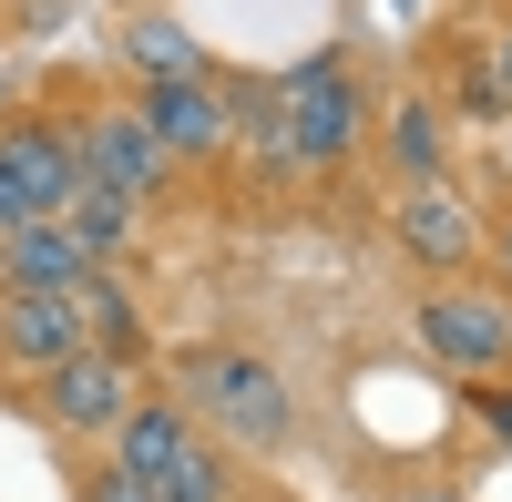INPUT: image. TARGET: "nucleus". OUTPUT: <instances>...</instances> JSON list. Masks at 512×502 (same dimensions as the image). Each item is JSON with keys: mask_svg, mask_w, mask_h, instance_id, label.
I'll return each mask as SVG.
<instances>
[{"mask_svg": "<svg viewBox=\"0 0 512 502\" xmlns=\"http://www.w3.org/2000/svg\"><path fill=\"white\" fill-rule=\"evenodd\" d=\"M379 62L359 41H318L308 62L256 72L246 82V154H236V195L246 205H308L318 185H349L369 164V123H379Z\"/></svg>", "mask_w": 512, "mask_h": 502, "instance_id": "f257e3e1", "label": "nucleus"}, {"mask_svg": "<svg viewBox=\"0 0 512 502\" xmlns=\"http://www.w3.org/2000/svg\"><path fill=\"white\" fill-rule=\"evenodd\" d=\"M154 380L195 410L205 441H226L236 462L277 472L297 441H308V410H297V380L256 349V339H175L154 349Z\"/></svg>", "mask_w": 512, "mask_h": 502, "instance_id": "f03ea898", "label": "nucleus"}, {"mask_svg": "<svg viewBox=\"0 0 512 502\" xmlns=\"http://www.w3.org/2000/svg\"><path fill=\"white\" fill-rule=\"evenodd\" d=\"M62 103H72V144H82V185H113V195H134V205H154L164 226L195 205V185H185V164L164 154V134H154V113L123 93L113 72H62Z\"/></svg>", "mask_w": 512, "mask_h": 502, "instance_id": "7ed1b4c3", "label": "nucleus"}, {"mask_svg": "<svg viewBox=\"0 0 512 502\" xmlns=\"http://www.w3.org/2000/svg\"><path fill=\"white\" fill-rule=\"evenodd\" d=\"M82 185V144H72V103H62V72L21 82L0 103V226H31V216H62Z\"/></svg>", "mask_w": 512, "mask_h": 502, "instance_id": "20e7f679", "label": "nucleus"}, {"mask_svg": "<svg viewBox=\"0 0 512 502\" xmlns=\"http://www.w3.org/2000/svg\"><path fill=\"white\" fill-rule=\"evenodd\" d=\"M410 349L431 359L451 390L512 380V298L492 277H431V287H410Z\"/></svg>", "mask_w": 512, "mask_h": 502, "instance_id": "39448f33", "label": "nucleus"}, {"mask_svg": "<svg viewBox=\"0 0 512 502\" xmlns=\"http://www.w3.org/2000/svg\"><path fill=\"white\" fill-rule=\"evenodd\" d=\"M246 62H216L205 82H154V93H134L154 113V134L164 154L185 164V185L195 195H236V154H246Z\"/></svg>", "mask_w": 512, "mask_h": 502, "instance_id": "423d86ee", "label": "nucleus"}, {"mask_svg": "<svg viewBox=\"0 0 512 502\" xmlns=\"http://www.w3.org/2000/svg\"><path fill=\"white\" fill-rule=\"evenodd\" d=\"M144 390H154V359L82 349V359H62V369H41V380H21L11 410H21V421H41L62 451H93V441H113V421H123Z\"/></svg>", "mask_w": 512, "mask_h": 502, "instance_id": "0eeeda50", "label": "nucleus"}, {"mask_svg": "<svg viewBox=\"0 0 512 502\" xmlns=\"http://www.w3.org/2000/svg\"><path fill=\"white\" fill-rule=\"evenodd\" d=\"M410 82L461 123V134L512 123V93H502V72H492V41H482V21L461 11V0H441V11L420 21V41H410Z\"/></svg>", "mask_w": 512, "mask_h": 502, "instance_id": "6e6552de", "label": "nucleus"}, {"mask_svg": "<svg viewBox=\"0 0 512 502\" xmlns=\"http://www.w3.org/2000/svg\"><path fill=\"white\" fill-rule=\"evenodd\" d=\"M379 226H390L410 287H431V277H482V195L461 185V175L390 185V216H379Z\"/></svg>", "mask_w": 512, "mask_h": 502, "instance_id": "1a4fd4ad", "label": "nucleus"}, {"mask_svg": "<svg viewBox=\"0 0 512 502\" xmlns=\"http://www.w3.org/2000/svg\"><path fill=\"white\" fill-rule=\"evenodd\" d=\"M226 52L205 41L175 0H144V11H113V31H103V72L123 82V93H154V82H205Z\"/></svg>", "mask_w": 512, "mask_h": 502, "instance_id": "9d476101", "label": "nucleus"}, {"mask_svg": "<svg viewBox=\"0 0 512 502\" xmlns=\"http://www.w3.org/2000/svg\"><path fill=\"white\" fill-rule=\"evenodd\" d=\"M461 123L420 93V82L400 72L390 93H379V123H369V175L379 185H431V175H461Z\"/></svg>", "mask_w": 512, "mask_h": 502, "instance_id": "9b49d317", "label": "nucleus"}, {"mask_svg": "<svg viewBox=\"0 0 512 502\" xmlns=\"http://www.w3.org/2000/svg\"><path fill=\"white\" fill-rule=\"evenodd\" d=\"M93 339H82V308L72 287H0V400H11L21 380H41V369L82 359Z\"/></svg>", "mask_w": 512, "mask_h": 502, "instance_id": "f8f14e48", "label": "nucleus"}, {"mask_svg": "<svg viewBox=\"0 0 512 502\" xmlns=\"http://www.w3.org/2000/svg\"><path fill=\"white\" fill-rule=\"evenodd\" d=\"M72 308H82V339L113 349V359H154V349H164L154 318H144L134 267H82V277H72Z\"/></svg>", "mask_w": 512, "mask_h": 502, "instance_id": "ddd939ff", "label": "nucleus"}, {"mask_svg": "<svg viewBox=\"0 0 512 502\" xmlns=\"http://www.w3.org/2000/svg\"><path fill=\"white\" fill-rule=\"evenodd\" d=\"M62 226L93 246V267H154V205H134V195H113V185H72V205H62Z\"/></svg>", "mask_w": 512, "mask_h": 502, "instance_id": "4468645a", "label": "nucleus"}, {"mask_svg": "<svg viewBox=\"0 0 512 502\" xmlns=\"http://www.w3.org/2000/svg\"><path fill=\"white\" fill-rule=\"evenodd\" d=\"M93 267V246H82L62 216H31V226H0V287H72Z\"/></svg>", "mask_w": 512, "mask_h": 502, "instance_id": "2eb2a0df", "label": "nucleus"}, {"mask_svg": "<svg viewBox=\"0 0 512 502\" xmlns=\"http://www.w3.org/2000/svg\"><path fill=\"white\" fill-rule=\"evenodd\" d=\"M62 492H72V502H164L144 472H123L103 441H93V451H62Z\"/></svg>", "mask_w": 512, "mask_h": 502, "instance_id": "dca6fc26", "label": "nucleus"}, {"mask_svg": "<svg viewBox=\"0 0 512 502\" xmlns=\"http://www.w3.org/2000/svg\"><path fill=\"white\" fill-rule=\"evenodd\" d=\"M482 277L512 298V175H492V195H482Z\"/></svg>", "mask_w": 512, "mask_h": 502, "instance_id": "f3484780", "label": "nucleus"}, {"mask_svg": "<svg viewBox=\"0 0 512 502\" xmlns=\"http://www.w3.org/2000/svg\"><path fill=\"white\" fill-rule=\"evenodd\" d=\"M461 11L482 21V41H492V72H502V93H512V0H461Z\"/></svg>", "mask_w": 512, "mask_h": 502, "instance_id": "a211bd4d", "label": "nucleus"}, {"mask_svg": "<svg viewBox=\"0 0 512 502\" xmlns=\"http://www.w3.org/2000/svg\"><path fill=\"white\" fill-rule=\"evenodd\" d=\"M62 21V0H0V52H11V41H41Z\"/></svg>", "mask_w": 512, "mask_h": 502, "instance_id": "6ab92c4d", "label": "nucleus"}, {"mask_svg": "<svg viewBox=\"0 0 512 502\" xmlns=\"http://www.w3.org/2000/svg\"><path fill=\"white\" fill-rule=\"evenodd\" d=\"M472 410H482V431L512 451V380H482V390H472Z\"/></svg>", "mask_w": 512, "mask_h": 502, "instance_id": "aec40b11", "label": "nucleus"}, {"mask_svg": "<svg viewBox=\"0 0 512 502\" xmlns=\"http://www.w3.org/2000/svg\"><path fill=\"white\" fill-rule=\"evenodd\" d=\"M236 502H297V492H287V482H267V472H246V482H236Z\"/></svg>", "mask_w": 512, "mask_h": 502, "instance_id": "412c9836", "label": "nucleus"}, {"mask_svg": "<svg viewBox=\"0 0 512 502\" xmlns=\"http://www.w3.org/2000/svg\"><path fill=\"white\" fill-rule=\"evenodd\" d=\"M113 11H144V0H113Z\"/></svg>", "mask_w": 512, "mask_h": 502, "instance_id": "4be33fe9", "label": "nucleus"}]
</instances>
